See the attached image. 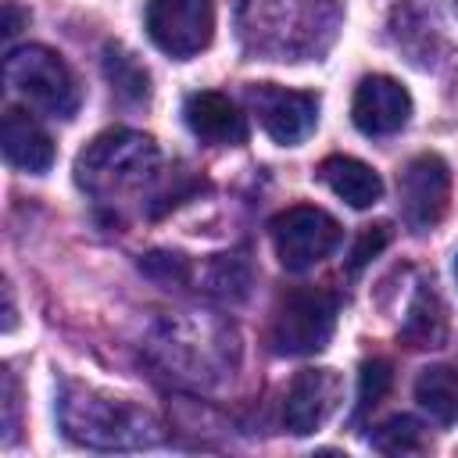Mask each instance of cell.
<instances>
[{
  "label": "cell",
  "instance_id": "6da1fadb",
  "mask_svg": "<svg viewBox=\"0 0 458 458\" xmlns=\"http://www.w3.org/2000/svg\"><path fill=\"white\" fill-rule=\"evenodd\" d=\"M157 143L147 132L132 129H107L75 157V182L97 200H118L136 190L157 172Z\"/></svg>",
  "mask_w": 458,
  "mask_h": 458
},
{
  "label": "cell",
  "instance_id": "7a4b0ae2",
  "mask_svg": "<svg viewBox=\"0 0 458 458\" xmlns=\"http://www.w3.org/2000/svg\"><path fill=\"white\" fill-rule=\"evenodd\" d=\"M61 426L75 444L104 451L150 447L161 440V426L150 411L97 390H68L61 397Z\"/></svg>",
  "mask_w": 458,
  "mask_h": 458
},
{
  "label": "cell",
  "instance_id": "3957f363",
  "mask_svg": "<svg viewBox=\"0 0 458 458\" xmlns=\"http://www.w3.org/2000/svg\"><path fill=\"white\" fill-rule=\"evenodd\" d=\"M4 82L21 93L32 107L54 114V118H72L79 111V82L64 57L43 43H25L7 50L4 57Z\"/></svg>",
  "mask_w": 458,
  "mask_h": 458
},
{
  "label": "cell",
  "instance_id": "277c9868",
  "mask_svg": "<svg viewBox=\"0 0 458 458\" xmlns=\"http://www.w3.org/2000/svg\"><path fill=\"white\" fill-rule=\"evenodd\" d=\"M336 329V293L326 286H293L272 315V347L279 354H315Z\"/></svg>",
  "mask_w": 458,
  "mask_h": 458
},
{
  "label": "cell",
  "instance_id": "5b68a950",
  "mask_svg": "<svg viewBox=\"0 0 458 458\" xmlns=\"http://www.w3.org/2000/svg\"><path fill=\"white\" fill-rule=\"evenodd\" d=\"M268 233H272L279 265L286 272H304V268L318 265L322 258H329L340 247V236H344L340 222L315 204H293V208L279 211L268 222Z\"/></svg>",
  "mask_w": 458,
  "mask_h": 458
},
{
  "label": "cell",
  "instance_id": "8992f818",
  "mask_svg": "<svg viewBox=\"0 0 458 458\" xmlns=\"http://www.w3.org/2000/svg\"><path fill=\"white\" fill-rule=\"evenodd\" d=\"M147 36L157 50L186 61L200 54L215 36V4L211 0H150L147 4Z\"/></svg>",
  "mask_w": 458,
  "mask_h": 458
},
{
  "label": "cell",
  "instance_id": "52a82bcc",
  "mask_svg": "<svg viewBox=\"0 0 458 458\" xmlns=\"http://www.w3.org/2000/svg\"><path fill=\"white\" fill-rule=\"evenodd\" d=\"M247 107L258 118V125L283 147H293L311 136L318 118V100L308 89H286L276 82H254L247 86Z\"/></svg>",
  "mask_w": 458,
  "mask_h": 458
},
{
  "label": "cell",
  "instance_id": "ba28073f",
  "mask_svg": "<svg viewBox=\"0 0 458 458\" xmlns=\"http://www.w3.org/2000/svg\"><path fill=\"white\" fill-rule=\"evenodd\" d=\"M397 193H401L404 222L411 229H433L451 204L447 161L440 154H415L397 179Z\"/></svg>",
  "mask_w": 458,
  "mask_h": 458
},
{
  "label": "cell",
  "instance_id": "9c48e42d",
  "mask_svg": "<svg viewBox=\"0 0 458 458\" xmlns=\"http://www.w3.org/2000/svg\"><path fill=\"white\" fill-rule=\"evenodd\" d=\"M340 394H344V383L333 369H301L286 390V401H283L286 429L297 437L315 433L336 411Z\"/></svg>",
  "mask_w": 458,
  "mask_h": 458
},
{
  "label": "cell",
  "instance_id": "30bf717a",
  "mask_svg": "<svg viewBox=\"0 0 458 458\" xmlns=\"http://www.w3.org/2000/svg\"><path fill=\"white\" fill-rule=\"evenodd\" d=\"M411 114V97L408 89L390 79V75H365L354 89L351 100V122L358 125V132L365 136H390L397 129H404Z\"/></svg>",
  "mask_w": 458,
  "mask_h": 458
},
{
  "label": "cell",
  "instance_id": "8fae6325",
  "mask_svg": "<svg viewBox=\"0 0 458 458\" xmlns=\"http://www.w3.org/2000/svg\"><path fill=\"white\" fill-rule=\"evenodd\" d=\"M182 118L190 125L193 136L208 140V143H243L247 140V118L236 111V104L225 93L215 89H197L186 97L182 104Z\"/></svg>",
  "mask_w": 458,
  "mask_h": 458
},
{
  "label": "cell",
  "instance_id": "7c38bea8",
  "mask_svg": "<svg viewBox=\"0 0 458 458\" xmlns=\"http://www.w3.org/2000/svg\"><path fill=\"white\" fill-rule=\"evenodd\" d=\"M0 147L7 165L21 168V172H47L54 165V143L47 136V129L25 111V107H7L4 122H0Z\"/></svg>",
  "mask_w": 458,
  "mask_h": 458
},
{
  "label": "cell",
  "instance_id": "4fadbf2b",
  "mask_svg": "<svg viewBox=\"0 0 458 458\" xmlns=\"http://www.w3.org/2000/svg\"><path fill=\"white\" fill-rule=\"evenodd\" d=\"M318 179L336 193L344 197L351 208H372L379 197H383V179L372 165L358 161V157H347V154H333L318 165Z\"/></svg>",
  "mask_w": 458,
  "mask_h": 458
},
{
  "label": "cell",
  "instance_id": "5bb4252c",
  "mask_svg": "<svg viewBox=\"0 0 458 458\" xmlns=\"http://www.w3.org/2000/svg\"><path fill=\"white\" fill-rule=\"evenodd\" d=\"M444 336H447L444 304H440L437 290L419 286L415 301L408 304V315H404V326H401V340L408 347H440Z\"/></svg>",
  "mask_w": 458,
  "mask_h": 458
},
{
  "label": "cell",
  "instance_id": "9a60e30c",
  "mask_svg": "<svg viewBox=\"0 0 458 458\" xmlns=\"http://www.w3.org/2000/svg\"><path fill=\"white\" fill-rule=\"evenodd\" d=\"M415 401L437 422H458V369L454 365H429L415 379Z\"/></svg>",
  "mask_w": 458,
  "mask_h": 458
},
{
  "label": "cell",
  "instance_id": "2e32d148",
  "mask_svg": "<svg viewBox=\"0 0 458 458\" xmlns=\"http://www.w3.org/2000/svg\"><path fill=\"white\" fill-rule=\"evenodd\" d=\"M426 444H429L426 429L411 415H390L372 433V447L383 454H415V451H426Z\"/></svg>",
  "mask_w": 458,
  "mask_h": 458
},
{
  "label": "cell",
  "instance_id": "e0dca14e",
  "mask_svg": "<svg viewBox=\"0 0 458 458\" xmlns=\"http://www.w3.org/2000/svg\"><path fill=\"white\" fill-rule=\"evenodd\" d=\"M104 72H107V79L114 82V89L125 93L129 100H143V97H147V72H143L125 50L107 47V54H104Z\"/></svg>",
  "mask_w": 458,
  "mask_h": 458
},
{
  "label": "cell",
  "instance_id": "ac0fdd59",
  "mask_svg": "<svg viewBox=\"0 0 458 458\" xmlns=\"http://www.w3.org/2000/svg\"><path fill=\"white\" fill-rule=\"evenodd\" d=\"M390 386H394V369H390V361H386V358L365 361L361 372H358V415L372 411V408L390 394Z\"/></svg>",
  "mask_w": 458,
  "mask_h": 458
},
{
  "label": "cell",
  "instance_id": "d6986e66",
  "mask_svg": "<svg viewBox=\"0 0 458 458\" xmlns=\"http://www.w3.org/2000/svg\"><path fill=\"white\" fill-rule=\"evenodd\" d=\"M390 243V225L386 222H376V225H365L361 233H358V240H354V247H351V258H347V268L351 272H358V268H365L383 247Z\"/></svg>",
  "mask_w": 458,
  "mask_h": 458
},
{
  "label": "cell",
  "instance_id": "ffe728a7",
  "mask_svg": "<svg viewBox=\"0 0 458 458\" xmlns=\"http://www.w3.org/2000/svg\"><path fill=\"white\" fill-rule=\"evenodd\" d=\"M21 21H29V14L14 4V0H4V21H0V36L4 39H11L18 29H21Z\"/></svg>",
  "mask_w": 458,
  "mask_h": 458
},
{
  "label": "cell",
  "instance_id": "44dd1931",
  "mask_svg": "<svg viewBox=\"0 0 458 458\" xmlns=\"http://www.w3.org/2000/svg\"><path fill=\"white\" fill-rule=\"evenodd\" d=\"M4 301H7V318H4V329H11V326H14V293H11V286H4Z\"/></svg>",
  "mask_w": 458,
  "mask_h": 458
},
{
  "label": "cell",
  "instance_id": "7402d4cb",
  "mask_svg": "<svg viewBox=\"0 0 458 458\" xmlns=\"http://www.w3.org/2000/svg\"><path fill=\"white\" fill-rule=\"evenodd\" d=\"M454 276H458V261H454Z\"/></svg>",
  "mask_w": 458,
  "mask_h": 458
}]
</instances>
